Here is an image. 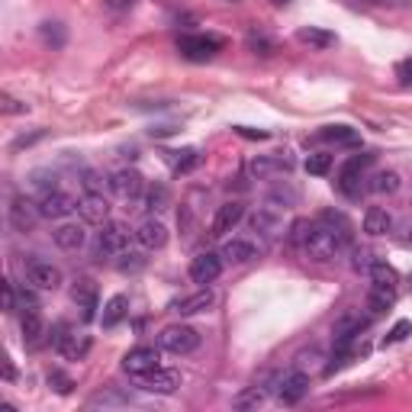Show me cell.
Returning <instances> with one entry per match:
<instances>
[{
    "label": "cell",
    "instance_id": "24",
    "mask_svg": "<svg viewBox=\"0 0 412 412\" xmlns=\"http://www.w3.org/2000/svg\"><path fill=\"white\" fill-rule=\"evenodd\" d=\"M364 232L374 238L386 235V232H393V216L386 206H370L367 213H364Z\"/></svg>",
    "mask_w": 412,
    "mask_h": 412
},
{
    "label": "cell",
    "instance_id": "12",
    "mask_svg": "<svg viewBox=\"0 0 412 412\" xmlns=\"http://www.w3.org/2000/svg\"><path fill=\"white\" fill-rule=\"evenodd\" d=\"M161 357H158V348H152V345H139V348H133L126 357H123V370H126L129 377H145L148 370L161 367Z\"/></svg>",
    "mask_w": 412,
    "mask_h": 412
},
{
    "label": "cell",
    "instance_id": "1",
    "mask_svg": "<svg viewBox=\"0 0 412 412\" xmlns=\"http://www.w3.org/2000/svg\"><path fill=\"white\" fill-rule=\"evenodd\" d=\"M345 245H348V235L335 232V226H309L306 238H303V252L316 265H328L345 252Z\"/></svg>",
    "mask_w": 412,
    "mask_h": 412
},
{
    "label": "cell",
    "instance_id": "48",
    "mask_svg": "<svg viewBox=\"0 0 412 412\" xmlns=\"http://www.w3.org/2000/svg\"><path fill=\"white\" fill-rule=\"evenodd\" d=\"M235 133L242 135V139H258V142L271 135V133H265V129H252V126H235Z\"/></svg>",
    "mask_w": 412,
    "mask_h": 412
},
{
    "label": "cell",
    "instance_id": "52",
    "mask_svg": "<svg viewBox=\"0 0 412 412\" xmlns=\"http://www.w3.org/2000/svg\"><path fill=\"white\" fill-rule=\"evenodd\" d=\"M4 377H7V380H13V377H16V367H13V361H10V357L4 361Z\"/></svg>",
    "mask_w": 412,
    "mask_h": 412
},
{
    "label": "cell",
    "instance_id": "50",
    "mask_svg": "<svg viewBox=\"0 0 412 412\" xmlns=\"http://www.w3.org/2000/svg\"><path fill=\"white\" fill-rule=\"evenodd\" d=\"M35 139H43V133H33V135H20V139L13 142V148H23V145H33Z\"/></svg>",
    "mask_w": 412,
    "mask_h": 412
},
{
    "label": "cell",
    "instance_id": "41",
    "mask_svg": "<svg viewBox=\"0 0 412 412\" xmlns=\"http://www.w3.org/2000/svg\"><path fill=\"white\" fill-rule=\"evenodd\" d=\"M16 303H20V296H16V284L13 280H4V313H16Z\"/></svg>",
    "mask_w": 412,
    "mask_h": 412
},
{
    "label": "cell",
    "instance_id": "11",
    "mask_svg": "<svg viewBox=\"0 0 412 412\" xmlns=\"http://www.w3.org/2000/svg\"><path fill=\"white\" fill-rule=\"evenodd\" d=\"M77 210V200L71 194H65V190H45L43 200H39V213H43V219H65L71 216V213Z\"/></svg>",
    "mask_w": 412,
    "mask_h": 412
},
{
    "label": "cell",
    "instance_id": "13",
    "mask_svg": "<svg viewBox=\"0 0 412 412\" xmlns=\"http://www.w3.org/2000/svg\"><path fill=\"white\" fill-rule=\"evenodd\" d=\"M294 168V158L286 152H274V155H258V158L248 165V171H252L258 181H267V177H277L284 174V171Z\"/></svg>",
    "mask_w": 412,
    "mask_h": 412
},
{
    "label": "cell",
    "instance_id": "40",
    "mask_svg": "<svg viewBox=\"0 0 412 412\" xmlns=\"http://www.w3.org/2000/svg\"><path fill=\"white\" fill-rule=\"evenodd\" d=\"M49 386H55V393H71V386H74V380L68 377V374H62V370H52L49 374Z\"/></svg>",
    "mask_w": 412,
    "mask_h": 412
},
{
    "label": "cell",
    "instance_id": "39",
    "mask_svg": "<svg viewBox=\"0 0 412 412\" xmlns=\"http://www.w3.org/2000/svg\"><path fill=\"white\" fill-rule=\"evenodd\" d=\"M0 110L7 113V116H16V113H29V104H26V100L10 97V94H4V100H0Z\"/></svg>",
    "mask_w": 412,
    "mask_h": 412
},
{
    "label": "cell",
    "instance_id": "43",
    "mask_svg": "<svg viewBox=\"0 0 412 412\" xmlns=\"http://www.w3.org/2000/svg\"><path fill=\"white\" fill-rule=\"evenodd\" d=\"M81 184H84L87 194H100V174H97V171L84 168V171H81Z\"/></svg>",
    "mask_w": 412,
    "mask_h": 412
},
{
    "label": "cell",
    "instance_id": "29",
    "mask_svg": "<svg viewBox=\"0 0 412 412\" xmlns=\"http://www.w3.org/2000/svg\"><path fill=\"white\" fill-rule=\"evenodd\" d=\"M296 43L309 45V49H332V45H335V33L319 29V26H303L300 33H296Z\"/></svg>",
    "mask_w": 412,
    "mask_h": 412
},
{
    "label": "cell",
    "instance_id": "18",
    "mask_svg": "<svg viewBox=\"0 0 412 412\" xmlns=\"http://www.w3.org/2000/svg\"><path fill=\"white\" fill-rule=\"evenodd\" d=\"M77 213H81L84 223L104 226V223H110V200L104 194H84L77 200Z\"/></svg>",
    "mask_w": 412,
    "mask_h": 412
},
{
    "label": "cell",
    "instance_id": "5",
    "mask_svg": "<svg viewBox=\"0 0 412 412\" xmlns=\"http://www.w3.org/2000/svg\"><path fill=\"white\" fill-rule=\"evenodd\" d=\"M158 348L171 351V355H190V351L200 348V332L190 325H168L161 328Z\"/></svg>",
    "mask_w": 412,
    "mask_h": 412
},
{
    "label": "cell",
    "instance_id": "54",
    "mask_svg": "<svg viewBox=\"0 0 412 412\" xmlns=\"http://www.w3.org/2000/svg\"><path fill=\"white\" fill-rule=\"evenodd\" d=\"M364 4H390V0H364Z\"/></svg>",
    "mask_w": 412,
    "mask_h": 412
},
{
    "label": "cell",
    "instance_id": "28",
    "mask_svg": "<svg viewBox=\"0 0 412 412\" xmlns=\"http://www.w3.org/2000/svg\"><path fill=\"white\" fill-rule=\"evenodd\" d=\"M393 303H396V290H390V286H370L364 306L370 309V316H380L386 309H393Z\"/></svg>",
    "mask_w": 412,
    "mask_h": 412
},
{
    "label": "cell",
    "instance_id": "2",
    "mask_svg": "<svg viewBox=\"0 0 412 412\" xmlns=\"http://www.w3.org/2000/svg\"><path fill=\"white\" fill-rule=\"evenodd\" d=\"M223 45H226V39L223 35H213V33H187L177 39V52L187 62H210Z\"/></svg>",
    "mask_w": 412,
    "mask_h": 412
},
{
    "label": "cell",
    "instance_id": "8",
    "mask_svg": "<svg viewBox=\"0 0 412 412\" xmlns=\"http://www.w3.org/2000/svg\"><path fill=\"white\" fill-rule=\"evenodd\" d=\"M43 219V213H39V203H33L29 196H13V203H10V226H13L16 232H33L35 223Z\"/></svg>",
    "mask_w": 412,
    "mask_h": 412
},
{
    "label": "cell",
    "instance_id": "38",
    "mask_svg": "<svg viewBox=\"0 0 412 412\" xmlns=\"http://www.w3.org/2000/svg\"><path fill=\"white\" fill-rule=\"evenodd\" d=\"M39 33H43V39L49 45H65V29H62V23H43V29H39Z\"/></svg>",
    "mask_w": 412,
    "mask_h": 412
},
{
    "label": "cell",
    "instance_id": "46",
    "mask_svg": "<svg viewBox=\"0 0 412 412\" xmlns=\"http://www.w3.org/2000/svg\"><path fill=\"white\" fill-rule=\"evenodd\" d=\"M113 403H126V396H116V393H97V396H91V406H113Z\"/></svg>",
    "mask_w": 412,
    "mask_h": 412
},
{
    "label": "cell",
    "instance_id": "16",
    "mask_svg": "<svg viewBox=\"0 0 412 412\" xmlns=\"http://www.w3.org/2000/svg\"><path fill=\"white\" fill-rule=\"evenodd\" d=\"M364 325H367V322H364L357 313H345L342 319L335 322V328H332V342H335V351H351V342H355V338L364 332Z\"/></svg>",
    "mask_w": 412,
    "mask_h": 412
},
{
    "label": "cell",
    "instance_id": "31",
    "mask_svg": "<svg viewBox=\"0 0 412 412\" xmlns=\"http://www.w3.org/2000/svg\"><path fill=\"white\" fill-rule=\"evenodd\" d=\"M367 277H370V284H374V286H390V290H396V284H399L396 267L386 265V261H374L370 271H367Z\"/></svg>",
    "mask_w": 412,
    "mask_h": 412
},
{
    "label": "cell",
    "instance_id": "47",
    "mask_svg": "<svg viewBox=\"0 0 412 412\" xmlns=\"http://www.w3.org/2000/svg\"><path fill=\"white\" fill-rule=\"evenodd\" d=\"M248 45H252V49H261V55H271V52H274V45L271 43H267V39H265V35H248Z\"/></svg>",
    "mask_w": 412,
    "mask_h": 412
},
{
    "label": "cell",
    "instance_id": "22",
    "mask_svg": "<svg viewBox=\"0 0 412 412\" xmlns=\"http://www.w3.org/2000/svg\"><path fill=\"white\" fill-rule=\"evenodd\" d=\"M26 280L39 290H58L62 286V271L49 261H29L26 265Z\"/></svg>",
    "mask_w": 412,
    "mask_h": 412
},
{
    "label": "cell",
    "instance_id": "4",
    "mask_svg": "<svg viewBox=\"0 0 412 412\" xmlns=\"http://www.w3.org/2000/svg\"><path fill=\"white\" fill-rule=\"evenodd\" d=\"M370 165H374V155H355V158H348L342 165V171H338V190L345 196H351V200H357L364 190V171Z\"/></svg>",
    "mask_w": 412,
    "mask_h": 412
},
{
    "label": "cell",
    "instance_id": "36",
    "mask_svg": "<svg viewBox=\"0 0 412 412\" xmlns=\"http://www.w3.org/2000/svg\"><path fill=\"white\" fill-rule=\"evenodd\" d=\"M174 174H187V171H194L196 165H200V152L196 148H184V152H174Z\"/></svg>",
    "mask_w": 412,
    "mask_h": 412
},
{
    "label": "cell",
    "instance_id": "26",
    "mask_svg": "<svg viewBox=\"0 0 412 412\" xmlns=\"http://www.w3.org/2000/svg\"><path fill=\"white\" fill-rule=\"evenodd\" d=\"M43 335H45V322L39 316V309H23V342L29 348H35V345H43Z\"/></svg>",
    "mask_w": 412,
    "mask_h": 412
},
{
    "label": "cell",
    "instance_id": "23",
    "mask_svg": "<svg viewBox=\"0 0 412 412\" xmlns=\"http://www.w3.org/2000/svg\"><path fill=\"white\" fill-rule=\"evenodd\" d=\"M219 255H223L226 265H252V261L258 258V248H255V242H248V238H229V242L219 248Z\"/></svg>",
    "mask_w": 412,
    "mask_h": 412
},
{
    "label": "cell",
    "instance_id": "17",
    "mask_svg": "<svg viewBox=\"0 0 412 412\" xmlns=\"http://www.w3.org/2000/svg\"><path fill=\"white\" fill-rule=\"evenodd\" d=\"M248 226H252V232H255V235H261L265 242H274V238L280 235V229H284L280 213L271 210V206H258V210L248 216Z\"/></svg>",
    "mask_w": 412,
    "mask_h": 412
},
{
    "label": "cell",
    "instance_id": "7",
    "mask_svg": "<svg viewBox=\"0 0 412 412\" xmlns=\"http://www.w3.org/2000/svg\"><path fill=\"white\" fill-rule=\"evenodd\" d=\"M71 300H74V306L81 309V319H84V322H94V319H97L100 294H97V284H94L91 277L74 280V286H71Z\"/></svg>",
    "mask_w": 412,
    "mask_h": 412
},
{
    "label": "cell",
    "instance_id": "44",
    "mask_svg": "<svg viewBox=\"0 0 412 412\" xmlns=\"http://www.w3.org/2000/svg\"><path fill=\"white\" fill-rule=\"evenodd\" d=\"M370 265H374V255H370V252H355V261H351V267H355L357 274H367Z\"/></svg>",
    "mask_w": 412,
    "mask_h": 412
},
{
    "label": "cell",
    "instance_id": "32",
    "mask_svg": "<svg viewBox=\"0 0 412 412\" xmlns=\"http://www.w3.org/2000/svg\"><path fill=\"white\" fill-rule=\"evenodd\" d=\"M374 194H396L399 190V174L396 171H377V174L370 177V184H367Z\"/></svg>",
    "mask_w": 412,
    "mask_h": 412
},
{
    "label": "cell",
    "instance_id": "20",
    "mask_svg": "<svg viewBox=\"0 0 412 412\" xmlns=\"http://www.w3.org/2000/svg\"><path fill=\"white\" fill-rule=\"evenodd\" d=\"M213 303H216L213 290H206V286H203L200 294H190V296H177V300H171L168 303V313H174V316H196V313L213 309Z\"/></svg>",
    "mask_w": 412,
    "mask_h": 412
},
{
    "label": "cell",
    "instance_id": "45",
    "mask_svg": "<svg viewBox=\"0 0 412 412\" xmlns=\"http://www.w3.org/2000/svg\"><path fill=\"white\" fill-rule=\"evenodd\" d=\"M396 77H399V84H412V58H403L396 65Z\"/></svg>",
    "mask_w": 412,
    "mask_h": 412
},
{
    "label": "cell",
    "instance_id": "53",
    "mask_svg": "<svg viewBox=\"0 0 412 412\" xmlns=\"http://www.w3.org/2000/svg\"><path fill=\"white\" fill-rule=\"evenodd\" d=\"M406 245H409V248H412V226H409V235H406Z\"/></svg>",
    "mask_w": 412,
    "mask_h": 412
},
{
    "label": "cell",
    "instance_id": "34",
    "mask_svg": "<svg viewBox=\"0 0 412 412\" xmlns=\"http://www.w3.org/2000/svg\"><path fill=\"white\" fill-rule=\"evenodd\" d=\"M165 206H168V187H165V184H152L148 194H145V210L148 213H161Z\"/></svg>",
    "mask_w": 412,
    "mask_h": 412
},
{
    "label": "cell",
    "instance_id": "21",
    "mask_svg": "<svg viewBox=\"0 0 412 412\" xmlns=\"http://www.w3.org/2000/svg\"><path fill=\"white\" fill-rule=\"evenodd\" d=\"M133 235H135V242H139L145 252H158V248H165V245H168V226L152 216V219H145V223H142Z\"/></svg>",
    "mask_w": 412,
    "mask_h": 412
},
{
    "label": "cell",
    "instance_id": "37",
    "mask_svg": "<svg viewBox=\"0 0 412 412\" xmlns=\"http://www.w3.org/2000/svg\"><path fill=\"white\" fill-rule=\"evenodd\" d=\"M412 335V322L409 319H399L396 325L390 328V332H386L384 335V348H390V345H399V342H406V338Z\"/></svg>",
    "mask_w": 412,
    "mask_h": 412
},
{
    "label": "cell",
    "instance_id": "10",
    "mask_svg": "<svg viewBox=\"0 0 412 412\" xmlns=\"http://www.w3.org/2000/svg\"><path fill=\"white\" fill-rule=\"evenodd\" d=\"M306 393H309V374H303L300 367L284 374V377L277 380V399L284 406H296Z\"/></svg>",
    "mask_w": 412,
    "mask_h": 412
},
{
    "label": "cell",
    "instance_id": "25",
    "mask_svg": "<svg viewBox=\"0 0 412 412\" xmlns=\"http://www.w3.org/2000/svg\"><path fill=\"white\" fill-rule=\"evenodd\" d=\"M52 238H55V245L62 248V252H81V248H84V229H81L77 223L58 226V229L52 232Z\"/></svg>",
    "mask_w": 412,
    "mask_h": 412
},
{
    "label": "cell",
    "instance_id": "14",
    "mask_svg": "<svg viewBox=\"0 0 412 412\" xmlns=\"http://www.w3.org/2000/svg\"><path fill=\"white\" fill-rule=\"evenodd\" d=\"M139 386L148 393H158V396H171L181 386V377L171 367H155V370H148L145 377H139Z\"/></svg>",
    "mask_w": 412,
    "mask_h": 412
},
{
    "label": "cell",
    "instance_id": "15",
    "mask_svg": "<svg viewBox=\"0 0 412 412\" xmlns=\"http://www.w3.org/2000/svg\"><path fill=\"white\" fill-rule=\"evenodd\" d=\"M242 219H245V203H238V200L223 203V206L216 210V216H213V223H210V235H216V238L229 235Z\"/></svg>",
    "mask_w": 412,
    "mask_h": 412
},
{
    "label": "cell",
    "instance_id": "6",
    "mask_svg": "<svg viewBox=\"0 0 412 412\" xmlns=\"http://www.w3.org/2000/svg\"><path fill=\"white\" fill-rule=\"evenodd\" d=\"M52 348H55L62 357H68V361H81V357L91 351V338L87 335L77 338L74 332H71L68 322H58V325L52 328Z\"/></svg>",
    "mask_w": 412,
    "mask_h": 412
},
{
    "label": "cell",
    "instance_id": "9",
    "mask_svg": "<svg viewBox=\"0 0 412 412\" xmlns=\"http://www.w3.org/2000/svg\"><path fill=\"white\" fill-rule=\"evenodd\" d=\"M223 255L219 252H203V255H196L194 261H190V280L194 284H200V286H206V284H213V280H219V274H223Z\"/></svg>",
    "mask_w": 412,
    "mask_h": 412
},
{
    "label": "cell",
    "instance_id": "19",
    "mask_svg": "<svg viewBox=\"0 0 412 412\" xmlns=\"http://www.w3.org/2000/svg\"><path fill=\"white\" fill-rule=\"evenodd\" d=\"M110 190L119 200H135L145 190V181H142V174L135 168H123L116 174H110Z\"/></svg>",
    "mask_w": 412,
    "mask_h": 412
},
{
    "label": "cell",
    "instance_id": "27",
    "mask_svg": "<svg viewBox=\"0 0 412 412\" xmlns=\"http://www.w3.org/2000/svg\"><path fill=\"white\" fill-rule=\"evenodd\" d=\"M129 316V300L123 294H113L110 300H106V306H104V316H100V325L104 328H116L119 322L126 319Z\"/></svg>",
    "mask_w": 412,
    "mask_h": 412
},
{
    "label": "cell",
    "instance_id": "33",
    "mask_svg": "<svg viewBox=\"0 0 412 412\" xmlns=\"http://www.w3.org/2000/svg\"><path fill=\"white\" fill-rule=\"evenodd\" d=\"M265 399H267V390L255 384V386H248L245 393H238V396H235V409H255V406H261Z\"/></svg>",
    "mask_w": 412,
    "mask_h": 412
},
{
    "label": "cell",
    "instance_id": "3",
    "mask_svg": "<svg viewBox=\"0 0 412 412\" xmlns=\"http://www.w3.org/2000/svg\"><path fill=\"white\" fill-rule=\"evenodd\" d=\"M129 248V229L123 223H104L94 238V255L100 261H110V258H119V255Z\"/></svg>",
    "mask_w": 412,
    "mask_h": 412
},
{
    "label": "cell",
    "instance_id": "30",
    "mask_svg": "<svg viewBox=\"0 0 412 412\" xmlns=\"http://www.w3.org/2000/svg\"><path fill=\"white\" fill-rule=\"evenodd\" d=\"M322 142H332V145H348V148H357L361 145V133L351 126H325L319 133Z\"/></svg>",
    "mask_w": 412,
    "mask_h": 412
},
{
    "label": "cell",
    "instance_id": "35",
    "mask_svg": "<svg viewBox=\"0 0 412 412\" xmlns=\"http://www.w3.org/2000/svg\"><path fill=\"white\" fill-rule=\"evenodd\" d=\"M332 161H335V158H332L328 152H316V155H309V158H306V171L313 177H322V174L332 171Z\"/></svg>",
    "mask_w": 412,
    "mask_h": 412
},
{
    "label": "cell",
    "instance_id": "49",
    "mask_svg": "<svg viewBox=\"0 0 412 412\" xmlns=\"http://www.w3.org/2000/svg\"><path fill=\"white\" fill-rule=\"evenodd\" d=\"M20 306H23V309H39V300H35V294L23 290V294H20Z\"/></svg>",
    "mask_w": 412,
    "mask_h": 412
},
{
    "label": "cell",
    "instance_id": "51",
    "mask_svg": "<svg viewBox=\"0 0 412 412\" xmlns=\"http://www.w3.org/2000/svg\"><path fill=\"white\" fill-rule=\"evenodd\" d=\"M135 0H106V7L110 10H126V7H133Z\"/></svg>",
    "mask_w": 412,
    "mask_h": 412
},
{
    "label": "cell",
    "instance_id": "42",
    "mask_svg": "<svg viewBox=\"0 0 412 412\" xmlns=\"http://www.w3.org/2000/svg\"><path fill=\"white\" fill-rule=\"evenodd\" d=\"M119 258H126V261H119V271H142V267H145V258H142V255H135V252H123L119 255Z\"/></svg>",
    "mask_w": 412,
    "mask_h": 412
},
{
    "label": "cell",
    "instance_id": "55",
    "mask_svg": "<svg viewBox=\"0 0 412 412\" xmlns=\"http://www.w3.org/2000/svg\"><path fill=\"white\" fill-rule=\"evenodd\" d=\"M271 4H277V7H284V4H290V0H271Z\"/></svg>",
    "mask_w": 412,
    "mask_h": 412
}]
</instances>
